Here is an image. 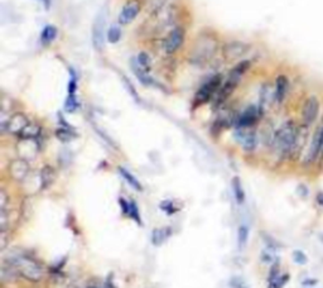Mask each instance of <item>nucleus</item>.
<instances>
[{"label":"nucleus","instance_id":"f257e3e1","mask_svg":"<svg viewBox=\"0 0 323 288\" xmlns=\"http://www.w3.org/2000/svg\"><path fill=\"white\" fill-rule=\"evenodd\" d=\"M5 260L14 267L18 276L23 277L24 280L33 283L40 282L43 280V276H44L43 265L36 258L31 257L28 254H12L9 258H5Z\"/></svg>","mask_w":323,"mask_h":288},{"label":"nucleus","instance_id":"f03ea898","mask_svg":"<svg viewBox=\"0 0 323 288\" xmlns=\"http://www.w3.org/2000/svg\"><path fill=\"white\" fill-rule=\"evenodd\" d=\"M217 49V40L211 33H202L191 47V62L205 65L214 57Z\"/></svg>","mask_w":323,"mask_h":288},{"label":"nucleus","instance_id":"7ed1b4c3","mask_svg":"<svg viewBox=\"0 0 323 288\" xmlns=\"http://www.w3.org/2000/svg\"><path fill=\"white\" fill-rule=\"evenodd\" d=\"M297 134L298 126L295 125L294 122L292 120L286 122L273 137V146L275 151L282 156H290L297 139Z\"/></svg>","mask_w":323,"mask_h":288},{"label":"nucleus","instance_id":"20e7f679","mask_svg":"<svg viewBox=\"0 0 323 288\" xmlns=\"http://www.w3.org/2000/svg\"><path fill=\"white\" fill-rule=\"evenodd\" d=\"M249 61H243V62L239 63L238 66H235L234 70H232L231 74H230V76L227 77V80L223 82V85L221 86L220 88V91L217 92V97H216V100H215V105L220 106L221 104L225 103L226 99L234 92L236 86L239 85L241 76L249 70Z\"/></svg>","mask_w":323,"mask_h":288},{"label":"nucleus","instance_id":"39448f33","mask_svg":"<svg viewBox=\"0 0 323 288\" xmlns=\"http://www.w3.org/2000/svg\"><path fill=\"white\" fill-rule=\"evenodd\" d=\"M221 83H222V76L221 75H215L209 81L203 83L195 95V100H193L195 106H200L202 104L209 103L212 99V96L216 92L220 91Z\"/></svg>","mask_w":323,"mask_h":288},{"label":"nucleus","instance_id":"423d86ee","mask_svg":"<svg viewBox=\"0 0 323 288\" xmlns=\"http://www.w3.org/2000/svg\"><path fill=\"white\" fill-rule=\"evenodd\" d=\"M175 19V9L173 8H162L158 12L153 13V18H150L149 31L160 32L166 29L167 27L172 26V22Z\"/></svg>","mask_w":323,"mask_h":288},{"label":"nucleus","instance_id":"0eeeda50","mask_svg":"<svg viewBox=\"0 0 323 288\" xmlns=\"http://www.w3.org/2000/svg\"><path fill=\"white\" fill-rule=\"evenodd\" d=\"M106 28V15L105 13H100L96 17L94 24H92V46L96 51H103L104 43H105V32Z\"/></svg>","mask_w":323,"mask_h":288},{"label":"nucleus","instance_id":"6e6552de","mask_svg":"<svg viewBox=\"0 0 323 288\" xmlns=\"http://www.w3.org/2000/svg\"><path fill=\"white\" fill-rule=\"evenodd\" d=\"M263 115L261 109L256 105H250L236 119V128H250Z\"/></svg>","mask_w":323,"mask_h":288},{"label":"nucleus","instance_id":"1a4fd4ad","mask_svg":"<svg viewBox=\"0 0 323 288\" xmlns=\"http://www.w3.org/2000/svg\"><path fill=\"white\" fill-rule=\"evenodd\" d=\"M249 44L240 42V41H232V42L226 43L222 48L223 57L227 61H234L239 60L243 56H245L249 52Z\"/></svg>","mask_w":323,"mask_h":288},{"label":"nucleus","instance_id":"9d476101","mask_svg":"<svg viewBox=\"0 0 323 288\" xmlns=\"http://www.w3.org/2000/svg\"><path fill=\"white\" fill-rule=\"evenodd\" d=\"M323 152V122L317 129H316L313 138H312L311 146L306 156V163L315 162L321 153Z\"/></svg>","mask_w":323,"mask_h":288},{"label":"nucleus","instance_id":"9b49d317","mask_svg":"<svg viewBox=\"0 0 323 288\" xmlns=\"http://www.w3.org/2000/svg\"><path fill=\"white\" fill-rule=\"evenodd\" d=\"M183 40H184V29L182 27H175L171 29L168 36L164 40V49L167 53H175L182 46Z\"/></svg>","mask_w":323,"mask_h":288},{"label":"nucleus","instance_id":"f8f14e48","mask_svg":"<svg viewBox=\"0 0 323 288\" xmlns=\"http://www.w3.org/2000/svg\"><path fill=\"white\" fill-rule=\"evenodd\" d=\"M320 113V101L317 97L311 96L308 97L304 103L303 109H302V119H303L304 125L309 126L316 122Z\"/></svg>","mask_w":323,"mask_h":288},{"label":"nucleus","instance_id":"ddd939ff","mask_svg":"<svg viewBox=\"0 0 323 288\" xmlns=\"http://www.w3.org/2000/svg\"><path fill=\"white\" fill-rule=\"evenodd\" d=\"M235 138L241 144L245 151H254L257 144L256 133L254 130H250L249 128H236L235 131Z\"/></svg>","mask_w":323,"mask_h":288},{"label":"nucleus","instance_id":"4468645a","mask_svg":"<svg viewBox=\"0 0 323 288\" xmlns=\"http://www.w3.org/2000/svg\"><path fill=\"white\" fill-rule=\"evenodd\" d=\"M142 5L138 0H129L128 3L123 6L120 14H119V24L121 26H126V24L132 23L133 20L138 17V14L141 13Z\"/></svg>","mask_w":323,"mask_h":288},{"label":"nucleus","instance_id":"2eb2a0df","mask_svg":"<svg viewBox=\"0 0 323 288\" xmlns=\"http://www.w3.org/2000/svg\"><path fill=\"white\" fill-rule=\"evenodd\" d=\"M29 125V120L22 113H17L13 115L12 118H9L8 124H6V129L9 133H12L14 135H20L24 131V129Z\"/></svg>","mask_w":323,"mask_h":288},{"label":"nucleus","instance_id":"dca6fc26","mask_svg":"<svg viewBox=\"0 0 323 288\" xmlns=\"http://www.w3.org/2000/svg\"><path fill=\"white\" fill-rule=\"evenodd\" d=\"M119 204H120L121 211H123V214L125 215V216H128V217H130L132 220H134L138 225H142V224H143V221H142V217H141V212H139V207H138V205L135 201H133V200L126 201L125 199L120 197V199H119Z\"/></svg>","mask_w":323,"mask_h":288},{"label":"nucleus","instance_id":"f3484780","mask_svg":"<svg viewBox=\"0 0 323 288\" xmlns=\"http://www.w3.org/2000/svg\"><path fill=\"white\" fill-rule=\"evenodd\" d=\"M29 172V165L26 160H15L9 165V173L17 181H23Z\"/></svg>","mask_w":323,"mask_h":288},{"label":"nucleus","instance_id":"a211bd4d","mask_svg":"<svg viewBox=\"0 0 323 288\" xmlns=\"http://www.w3.org/2000/svg\"><path fill=\"white\" fill-rule=\"evenodd\" d=\"M172 234H173V230H172L171 226L155 228L154 230L152 231V235H150V238H152V244L154 247H160L172 237Z\"/></svg>","mask_w":323,"mask_h":288},{"label":"nucleus","instance_id":"6ab92c4d","mask_svg":"<svg viewBox=\"0 0 323 288\" xmlns=\"http://www.w3.org/2000/svg\"><path fill=\"white\" fill-rule=\"evenodd\" d=\"M289 82L288 79L286 76H279L275 81V88H274V95H275V101L277 103H283L286 99V95L288 92Z\"/></svg>","mask_w":323,"mask_h":288},{"label":"nucleus","instance_id":"aec40b11","mask_svg":"<svg viewBox=\"0 0 323 288\" xmlns=\"http://www.w3.org/2000/svg\"><path fill=\"white\" fill-rule=\"evenodd\" d=\"M56 178V172L51 165H44L39 173V186L42 190L49 187Z\"/></svg>","mask_w":323,"mask_h":288},{"label":"nucleus","instance_id":"412c9836","mask_svg":"<svg viewBox=\"0 0 323 288\" xmlns=\"http://www.w3.org/2000/svg\"><path fill=\"white\" fill-rule=\"evenodd\" d=\"M117 171H119V173H120V176L123 177L124 180H125L129 185L132 186L134 190H137V191H142V190H143V186H142V183L139 182L137 177H135L133 173H130L128 169L124 168V167H119Z\"/></svg>","mask_w":323,"mask_h":288},{"label":"nucleus","instance_id":"4be33fe9","mask_svg":"<svg viewBox=\"0 0 323 288\" xmlns=\"http://www.w3.org/2000/svg\"><path fill=\"white\" fill-rule=\"evenodd\" d=\"M57 33L58 31L55 26H46L43 28L42 33H40V42H42L44 46L51 44V43L56 40V37H57Z\"/></svg>","mask_w":323,"mask_h":288},{"label":"nucleus","instance_id":"5701e85b","mask_svg":"<svg viewBox=\"0 0 323 288\" xmlns=\"http://www.w3.org/2000/svg\"><path fill=\"white\" fill-rule=\"evenodd\" d=\"M273 99L275 100V95L273 92L272 87L270 85H265L263 88H261V94H260V105L259 108L261 109V112L264 113V109L269 105V104L272 103Z\"/></svg>","mask_w":323,"mask_h":288},{"label":"nucleus","instance_id":"b1692460","mask_svg":"<svg viewBox=\"0 0 323 288\" xmlns=\"http://www.w3.org/2000/svg\"><path fill=\"white\" fill-rule=\"evenodd\" d=\"M232 191H234V196L236 199V203L239 205L245 201V192H244V187L243 183H241L240 178L239 177H234V180H232Z\"/></svg>","mask_w":323,"mask_h":288},{"label":"nucleus","instance_id":"393cba45","mask_svg":"<svg viewBox=\"0 0 323 288\" xmlns=\"http://www.w3.org/2000/svg\"><path fill=\"white\" fill-rule=\"evenodd\" d=\"M249 226L246 224H241L238 229V247L239 249H244L246 246V243L249 240Z\"/></svg>","mask_w":323,"mask_h":288},{"label":"nucleus","instance_id":"a878e982","mask_svg":"<svg viewBox=\"0 0 323 288\" xmlns=\"http://www.w3.org/2000/svg\"><path fill=\"white\" fill-rule=\"evenodd\" d=\"M268 282V288H284V286L289 282V274H279L274 280Z\"/></svg>","mask_w":323,"mask_h":288},{"label":"nucleus","instance_id":"bb28decb","mask_svg":"<svg viewBox=\"0 0 323 288\" xmlns=\"http://www.w3.org/2000/svg\"><path fill=\"white\" fill-rule=\"evenodd\" d=\"M56 134H57L58 139L63 140V142H69V140H71L72 138L74 137L73 130H72V128L70 125L61 126V128L57 130V133H56Z\"/></svg>","mask_w":323,"mask_h":288},{"label":"nucleus","instance_id":"cd10ccee","mask_svg":"<svg viewBox=\"0 0 323 288\" xmlns=\"http://www.w3.org/2000/svg\"><path fill=\"white\" fill-rule=\"evenodd\" d=\"M135 62H137V65L139 66L142 70H144V71L149 72V70H150V57H149L145 52H142V53L138 54V58L135 60Z\"/></svg>","mask_w":323,"mask_h":288},{"label":"nucleus","instance_id":"c85d7f7f","mask_svg":"<svg viewBox=\"0 0 323 288\" xmlns=\"http://www.w3.org/2000/svg\"><path fill=\"white\" fill-rule=\"evenodd\" d=\"M108 41L110 43H116L121 38V29L117 26H111L108 31Z\"/></svg>","mask_w":323,"mask_h":288},{"label":"nucleus","instance_id":"c756f323","mask_svg":"<svg viewBox=\"0 0 323 288\" xmlns=\"http://www.w3.org/2000/svg\"><path fill=\"white\" fill-rule=\"evenodd\" d=\"M292 258H293V260H294V263H297L298 265H304L308 263V258H307V255L302 250L293 251Z\"/></svg>","mask_w":323,"mask_h":288},{"label":"nucleus","instance_id":"7c9ffc66","mask_svg":"<svg viewBox=\"0 0 323 288\" xmlns=\"http://www.w3.org/2000/svg\"><path fill=\"white\" fill-rule=\"evenodd\" d=\"M230 286H231V288H249L248 283L240 277H232L230 280Z\"/></svg>","mask_w":323,"mask_h":288},{"label":"nucleus","instance_id":"2f4dec72","mask_svg":"<svg viewBox=\"0 0 323 288\" xmlns=\"http://www.w3.org/2000/svg\"><path fill=\"white\" fill-rule=\"evenodd\" d=\"M160 208H162L163 211H166L168 215L175 214V212L178 211V208L175 207V205H173L172 201H163V203L160 204Z\"/></svg>","mask_w":323,"mask_h":288},{"label":"nucleus","instance_id":"473e14b6","mask_svg":"<svg viewBox=\"0 0 323 288\" xmlns=\"http://www.w3.org/2000/svg\"><path fill=\"white\" fill-rule=\"evenodd\" d=\"M104 288H117L116 285H115L114 280H112L111 276H109L105 280V283H104Z\"/></svg>","mask_w":323,"mask_h":288},{"label":"nucleus","instance_id":"72a5a7b5","mask_svg":"<svg viewBox=\"0 0 323 288\" xmlns=\"http://www.w3.org/2000/svg\"><path fill=\"white\" fill-rule=\"evenodd\" d=\"M317 203L323 207V192H320V194L317 195Z\"/></svg>","mask_w":323,"mask_h":288},{"label":"nucleus","instance_id":"f704fd0d","mask_svg":"<svg viewBox=\"0 0 323 288\" xmlns=\"http://www.w3.org/2000/svg\"><path fill=\"white\" fill-rule=\"evenodd\" d=\"M43 4H44V6L46 8H49V5H51V0H40Z\"/></svg>","mask_w":323,"mask_h":288},{"label":"nucleus","instance_id":"c9c22d12","mask_svg":"<svg viewBox=\"0 0 323 288\" xmlns=\"http://www.w3.org/2000/svg\"><path fill=\"white\" fill-rule=\"evenodd\" d=\"M66 288H80V287H78V286H76V285H70V286H67Z\"/></svg>","mask_w":323,"mask_h":288},{"label":"nucleus","instance_id":"e433bc0d","mask_svg":"<svg viewBox=\"0 0 323 288\" xmlns=\"http://www.w3.org/2000/svg\"><path fill=\"white\" fill-rule=\"evenodd\" d=\"M87 288H96V287H94V286H91V287H87Z\"/></svg>","mask_w":323,"mask_h":288}]
</instances>
